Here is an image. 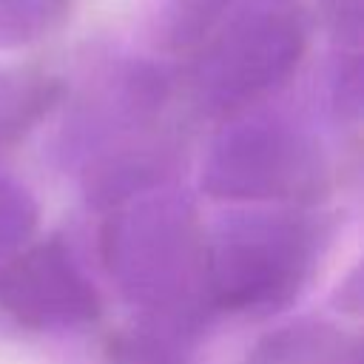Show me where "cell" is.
<instances>
[]
</instances>
